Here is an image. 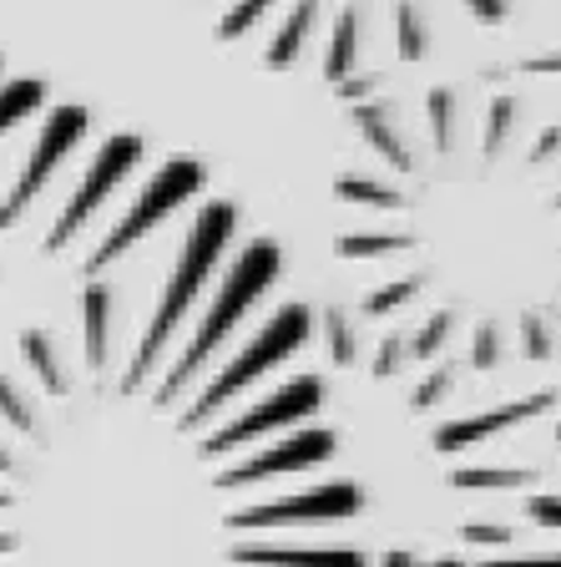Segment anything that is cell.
Returning <instances> with one entry per match:
<instances>
[{
  "instance_id": "obj_1",
  "label": "cell",
  "mask_w": 561,
  "mask_h": 567,
  "mask_svg": "<svg viewBox=\"0 0 561 567\" xmlns=\"http://www.w3.org/2000/svg\"><path fill=\"white\" fill-rule=\"evenodd\" d=\"M233 228H238L233 203H202L198 208V218H193V228H187V238H183V254H177L173 274H167V284H163V299H157V309H153V319H147V330H142L137 350H132L127 370L117 375V395L142 390L147 375L163 365L177 324L187 319V309L198 305V295L212 284L218 259L228 254V244H233Z\"/></svg>"
},
{
  "instance_id": "obj_2",
  "label": "cell",
  "mask_w": 561,
  "mask_h": 567,
  "mask_svg": "<svg viewBox=\"0 0 561 567\" xmlns=\"http://www.w3.org/2000/svg\"><path fill=\"white\" fill-rule=\"evenodd\" d=\"M279 264H283V254H279V244H273V238H253V244L238 254L233 269L222 274V289H218V299H212V309L202 315V324L193 330V340L183 344V354L167 365L163 385L153 390V411H173V401L183 395L187 385H193V375H198V370L212 360V350L233 334L238 319H243L258 299L269 295V284L279 279Z\"/></svg>"
},
{
  "instance_id": "obj_3",
  "label": "cell",
  "mask_w": 561,
  "mask_h": 567,
  "mask_svg": "<svg viewBox=\"0 0 561 567\" xmlns=\"http://www.w3.org/2000/svg\"><path fill=\"white\" fill-rule=\"evenodd\" d=\"M309 324H314V315H309L304 305H283L279 315H273L269 324H263V330H258L253 340H248L243 350H238L233 360H228V365H222L218 375L198 390V401L177 415V431H187V436H193V431H202V425H208L222 405L233 401L238 390H248L258 375H269L273 365H283V360H289V354L309 340Z\"/></svg>"
},
{
  "instance_id": "obj_4",
  "label": "cell",
  "mask_w": 561,
  "mask_h": 567,
  "mask_svg": "<svg viewBox=\"0 0 561 567\" xmlns=\"http://www.w3.org/2000/svg\"><path fill=\"white\" fill-rule=\"evenodd\" d=\"M202 183H208V167H202L198 157H173L163 173L147 177V188L137 193V203L122 213V224L92 248V259H86V279H96L102 269H112V264H117L132 244H142V238L153 234L163 218H173L183 203L198 198Z\"/></svg>"
},
{
  "instance_id": "obj_5",
  "label": "cell",
  "mask_w": 561,
  "mask_h": 567,
  "mask_svg": "<svg viewBox=\"0 0 561 567\" xmlns=\"http://www.w3.org/2000/svg\"><path fill=\"white\" fill-rule=\"evenodd\" d=\"M142 153H147V147H142L137 132H117V137H106L102 147H96V153H92V167L82 173L76 193L61 203L56 224H51V234H46V248H51V254H61L71 238H76L86 224H92V213L102 208V203L112 198V193H117L132 173H137Z\"/></svg>"
},
{
  "instance_id": "obj_6",
  "label": "cell",
  "mask_w": 561,
  "mask_h": 567,
  "mask_svg": "<svg viewBox=\"0 0 561 567\" xmlns=\"http://www.w3.org/2000/svg\"><path fill=\"white\" fill-rule=\"evenodd\" d=\"M319 405H324V385H319V375H299V380H289V385L273 390L269 401H258L253 411H243L238 421L222 425V431H208V436L198 441V461L228 456V451H238V446H253V441L273 436V431H283V425L309 421V415H314Z\"/></svg>"
},
{
  "instance_id": "obj_7",
  "label": "cell",
  "mask_w": 561,
  "mask_h": 567,
  "mask_svg": "<svg viewBox=\"0 0 561 567\" xmlns=\"http://www.w3.org/2000/svg\"><path fill=\"white\" fill-rule=\"evenodd\" d=\"M86 132H92V112H86V106H76V102L51 106L46 122H41V132H35L31 157L21 163V177H15L11 193H6V203H11L15 218H25V208L51 188V177H56L61 163L86 142Z\"/></svg>"
},
{
  "instance_id": "obj_8",
  "label": "cell",
  "mask_w": 561,
  "mask_h": 567,
  "mask_svg": "<svg viewBox=\"0 0 561 567\" xmlns=\"http://www.w3.org/2000/svg\"><path fill=\"white\" fill-rule=\"evenodd\" d=\"M364 512V492L354 482H324L314 492L299 496H279V502H258L228 517L233 532H258V527H293V522H340V517H360Z\"/></svg>"
},
{
  "instance_id": "obj_9",
  "label": "cell",
  "mask_w": 561,
  "mask_h": 567,
  "mask_svg": "<svg viewBox=\"0 0 561 567\" xmlns=\"http://www.w3.org/2000/svg\"><path fill=\"white\" fill-rule=\"evenodd\" d=\"M334 451H340V436L324 431V425H309V431H293L289 441H279V446H263L258 456L228 466V472L218 476V486L222 492H243V486L273 482V476H293V472H309V466H324Z\"/></svg>"
},
{
  "instance_id": "obj_10",
  "label": "cell",
  "mask_w": 561,
  "mask_h": 567,
  "mask_svg": "<svg viewBox=\"0 0 561 567\" xmlns=\"http://www.w3.org/2000/svg\"><path fill=\"white\" fill-rule=\"evenodd\" d=\"M547 405H557V390H537V395H521V401L496 405V411H486V415H466V421H445L440 431H435V451L480 446V441H491V436H501V431H511V425L541 415Z\"/></svg>"
},
{
  "instance_id": "obj_11",
  "label": "cell",
  "mask_w": 561,
  "mask_h": 567,
  "mask_svg": "<svg viewBox=\"0 0 561 567\" xmlns=\"http://www.w3.org/2000/svg\"><path fill=\"white\" fill-rule=\"evenodd\" d=\"M41 106H46V82L41 76H6V61H0V142L15 137ZM15 224L21 218L11 213V203L0 198V234H11Z\"/></svg>"
},
{
  "instance_id": "obj_12",
  "label": "cell",
  "mask_w": 561,
  "mask_h": 567,
  "mask_svg": "<svg viewBox=\"0 0 561 567\" xmlns=\"http://www.w3.org/2000/svg\"><path fill=\"white\" fill-rule=\"evenodd\" d=\"M238 567H370L354 547H279V543H243L233 547Z\"/></svg>"
},
{
  "instance_id": "obj_13",
  "label": "cell",
  "mask_w": 561,
  "mask_h": 567,
  "mask_svg": "<svg viewBox=\"0 0 561 567\" xmlns=\"http://www.w3.org/2000/svg\"><path fill=\"white\" fill-rule=\"evenodd\" d=\"M112 309H117V295L112 284L102 279H86L82 289V354H86V370H112Z\"/></svg>"
},
{
  "instance_id": "obj_14",
  "label": "cell",
  "mask_w": 561,
  "mask_h": 567,
  "mask_svg": "<svg viewBox=\"0 0 561 567\" xmlns=\"http://www.w3.org/2000/svg\"><path fill=\"white\" fill-rule=\"evenodd\" d=\"M350 117L360 122V137L370 142L374 153L385 157L395 173H409L415 167V157H409V147H405V137H399V127H395V112H389L385 102H354L350 106Z\"/></svg>"
},
{
  "instance_id": "obj_15",
  "label": "cell",
  "mask_w": 561,
  "mask_h": 567,
  "mask_svg": "<svg viewBox=\"0 0 561 567\" xmlns=\"http://www.w3.org/2000/svg\"><path fill=\"white\" fill-rule=\"evenodd\" d=\"M314 21H319V0H293V11H289V21L279 25V35H273V47H269V66L273 71H283L299 51H304V41H309V31H314Z\"/></svg>"
},
{
  "instance_id": "obj_16",
  "label": "cell",
  "mask_w": 561,
  "mask_h": 567,
  "mask_svg": "<svg viewBox=\"0 0 561 567\" xmlns=\"http://www.w3.org/2000/svg\"><path fill=\"white\" fill-rule=\"evenodd\" d=\"M354 56H360V11H344L334 21V35L324 47V76L329 82H344L354 71Z\"/></svg>"
},
{
  "instance_id": "obj_17",
  "label": "cell",
  "mask_w": 561,
  "mask_h": 567,
  "mask_svg": "<svg viewBox=\"0 0 561 567\" xmlns=\"http://www.w3.org/2000/svg\"><path fill=\"white\" fill-rule=\"evenodd\" d=\"M450 486H460V492H506V486H537V472H521V466H460V472H450Z\"/></svg>"
},
{
  "instance_id": "obj_18",
  "label": "cell",
  "mask_w": 561,
  "mask_h": 567,
  "mask_svg": "<svg viewBox=\"0 0 561 567\" xmlns=\"http://www.w3.org/2000/svg\"><path fill=\"white\" fill-rule=\"evenodd\" d=\"M324 340H329V360H334V365H354V360H360V334H354L350 315H344L340 305L324 315Z\"/></svg>"
},
{
  "instance_id": "obj_19",
  "label": "cell",
  "mask_w": 561,
  "mask_h": 567,
  "mask_svg": "<svg viewBox=\"0 0 561 567\" xmlns=\"http://www.w3.org/2000/svg\"><path fill=\"white\" fill-rule=\"evenodd\" d=\"M340 198L364 203V208H399V203H405V193L389 188V183H370V177H344Z\"/></svg>"
},
{
  "instance_id": "obj_20",
  "label": "cell",
  "mask_w": 561,
  "mask_h": 567,
  "mask_svg": "<svg viewBox=\"0 0 561 567\" xmlns=\"http://www.w3.org/2000/svg\"><path fill=\"white\" fill-rule=\"evenodd\" d=\"M399 248H409L405 234H350L340 244L344 259H385V254H399Z\"/></svg>"
},
{
  "instance_id": "obj_21",
  "label": "cell",
  "mask_w": 561,
  "mask_h": 567,
  "mask_svg": "<svg viewBox=\"0 0 561 567\" xmlns=\"http://www.w3.org/2000/svg\"><path fill=\"white\" fill-rule=\"evenodd\" d=\"M425 289V274H409V279H395L385 284V289H374L370 299H364V315H395L405 299H415Z\"/></svg>"
},
{
  "instance_id": "obj_22",
  "label": "cell",
  "mask_w": 561,
  "mask_h": 567,
  "mask_svg": "<svg viewBox=\"0 0 561 567\" xmlns=\"http://www.w3.org/2000/svg\"><path fill=\"white\" fill-rule=\"evenodd\" d=\"M395 25H399V56H405V61H420L430 47H425V21H420V11H415L409 0H399Z\"/></svg>"
},
{
  "instance_id": "obj_23",
  "label": "cell",
  "mask_w": 561,
  "mask_h": 567,
  "mask_svg": "<svg viewBox=\"0 0 561 567\" xmlns=\"http://www.w3.org/2000/svg\"><path fill=\"white\" fill-rule=\"evenodd\" d=\"M450 324H456V319L445 315V309H440V315H430L420 330L409 334V354H415V360H435V354H440V344L450 340Z\"/></svg>"
},
{
  "instance_id": "obj_24",
  "label": "cell",
  "mask_w": 561,
  "mask_h": 567,
  "mask_svg": "<svg viewBox=\"0 0 561 567\" xmlns=\"http://www.w3.org/2000/svg\"><path fill=\"white\" fill-rule=\"evenodd\" d=\"M269 11H273V0H238L233 11L222 16V25H218V31H222V41H238V35H243V31H253V21H263V16H269Z\"/></svg>"
},
{
  "instance_id": "obj_25",
  "label": "cell",
  "mask_w": 561,
  "mask_h": 567,
  "mask_svg": "<svg viewBox=\"0 0 561 567\" xmlns=\"http://www.w3.org/2000/svg\"><path fill=\"white\" fill-rule=\"evenodd\" d=\"M450 122H456V96H450V92H430V127H435V147H440V153H450V147H456Z\"/></svg>"
},
{
  "instance_id": "obj_26",
  "label": "cell",
  "mask_w": 561,
  "mask_h": 567,
  "mask_svg": "<svg viewBox=\"0 0 561 567\" xmlns=\"http://www.w3.org/2000/svg\"><path fill=\"white\" fill-rule=\"evenodd\" d=\"M511 117H516V102L511 96H496L491 112H486V153H496L506 142V132H511Z\"/></svg>"
},
{
  "instance_id": "obj_27",
  "label": "cell",
  "mask_w": 561,
  "mask_h": 567,
  "mask_svg": "<svg viewBox=\"0 0 561 567\" xmlns=\"http://www.w3.org/2000/svg\"><path fill=\"white\" fill-rule=\"evenodd\" d=\"M496 360H501V334H496V324H480L476 344H470V365H476V370H496Z\"/></svg>"
},
{
  "instance_id": "obj_28",
  "label": "cell",
  "mask_w": 561,
  "mask_h": 567,
  "mask_svg": "<svg viewBox=\"0 0 561 567\" xmlns=\"http://www.w3.org/2000/svg\"><path fill=\"white\" fill-rule=\"evenodd\" d=\"M456 385V370H435L430 380H420V385H415V395H409V405H415V411H430L435 401H440L445 390Z\"/></svg>"
},
{
  "instance_id": "obj_29",
  "label": "cell",
  "mask_w": 561,
  "mask_h": 567,
  "mask_svg": "<svg viewBox=\"0 0 561 567\" xmlns=\"http://www.w3.org/2000/svg\"><path fill=\"white\" fill-rule=\"evenodd\" d=\"M405 354H409V340L405 334H389V340L380 344V354H374V375H395Z\"/></svg>"
},
{
  "instance_id": "obj_30",
  "label": "cell",
  "mask_w": 561,
  "mask_h": 567,
  "mask_svg": "<svg viewBox=\"0 0 561 567\" xmlns=\"http://www.w3.org/2000/svg\"><path fill=\"white\" fill-rule=\"evenodd\" d=\"M527 512H531V522H537V527L561 532V496H531Z\"/></svg>"
},
{
  "instance_id": "obj_31",
  "label": "cell",
  "mask_w": 561,
  "mask_h": 567,
  "mask_svg": "<svg viewBox=\"0 0 561 567\" xmlns=\"http://www.w3.org/2000/svg\"><path fill=\"white\" fill-rule=\"evenodd\" d=\"M521 334H527V354H531V360H547V354H551V334H547V324H541L537 315L521 319Z\"/></svg>"
},
{
  "instance_id": "obj_32",
  "label": "cell",
  "mask_w": 561,
  "mask_h": 567,
  "mask_svg": "<svg viewBox=\"0 0 561 567\" xmlns=\"http://www.w3.org/2000/svg\"><path fill=\"white\" fill-rule=\"evenodd\" d=\"M466 537L470 543H480V547H501V543H511V527H501V522H470L466 527Z\"/></svg>"
},
{
  "instance_id": "obj_33",
  "label": "cell",
  "mask_w": 561,
  "mask_h": 567,
  "mask_svg": "<svg viewBox=\"0 0 561 567\" xmlns=\"http://www.w3.org/2000/svg\"><path fill=\"white\" fill-rule=\"evenodd\" d=\"M466 6H470V16L486 25H501L506 16H511V0H466Z\"/></svg>"
},
{
  "instance_id": "obj_34",
  "label": "cell",
  "mask_w": 561,
  "mask_h": 567,
  "mask_svg": "<svg viewBox=\"0 0 561 567\" xmlns=\"http://www.w3.org/2000/svg\"><path fill=\"white\" fill-rule=\"evenodd\" d=\"M380 82H385V76H354V71H350V76L340 82V92L350 96V102H370L374 86H380Z\"/></svg>"
},
{
  "instance_id": "obj_35",
  "label": "cell",
  "mask_w": 561,
  "mask_h": 567,
  "mask_svg": "<svg viewBox=\"0 0 561 567\" xmlns=\"http://www.w3.org/2000/svg\"><path fill=\"white\" fill-rule=\"evenodd\" d=\"M551 153H561V127H547L537 137V147H531V163H547Z\"/></svg>"
},
{
  "instance_id": "obj_36",
  "label": "cell",
  "mask_w": 561,
  "mask_h": 567,
  "mask_svg": "<svg viewBox=\"0 0 561 567\" xmlns=\"http://www.w3.org/2000/svg\"><path fill=\"white\" fill-rule=\"evenodd\" d=\"M521 71H531V76H561V51H547V56H531Z\"/></svg>"
},
{
  "instance_id": "obj_37",
  "label": "cell",
  "mask_w": 561,
  "mask_h": 567,
  "mask_svg": "<svg viewBox=\"0 0 561 567\" xmlns=\"http://www.w3.org/2000/svg\"><path fill=\"white\" fill-rule=\"evenodd\" d=\"M476 567H561V553H551V557H511V563H476Z\"/></svg>"
},
{
  "instance_id": "obj_38",
  "label": "cell",
  "mask_w": 561,
  "mask_h": 567,
  "mask_svg": "<svg viewBox=\"0 0 561 567\" xmlns=\"http://www.w3.org/2000/svg\"><path fill=\"white\" fill-rule=\"evenodd\" d=\"M380 567H409V557H405V553H389V557H385V563H380Z\"/></svg>"
},
{
  "instance_id": "obj_39",
  "label": "cell",
  "mask_w": 561,
  "mask_h": 567,
  "mask_svg": "<svg viewBox=\"0 0 561 567\" xmlns=\"http://www.w3.org/2000/svg\"><path fill=\"white\" fill-rule=\"evenodd\" d=\"M435 567H466V563H450V557H445V563H435Z\"/></svg>"
},
{
  "instance_id": "obj_40",
  "label": "cell",
  "mask_w": 561,
  "mask_h": 567,
  "mask_svg": "<svg viewBox=\"0 0 561 567\" xmlns=\"http://www.w3.org/2000/svg\"><path fill=\"white\" fill-rule=\"evenodd\" d=\"M557 208H561V193H557Z\"/></svg>"
},
{
  "instance_id": "obj_41",
  "label": "cell",
  "mask_w": 561,
  "mask_h": 567,
  "mask_svg": "<svg viewBox=\"0 0 561 567\" xmlns=\"http://www.w3.org/2000/svg\"><path fill=\"white\" fill-rule=\"evenodd\" d=\"M557 441H561V431H557Z\"/></svg>"
}]
</instances>
